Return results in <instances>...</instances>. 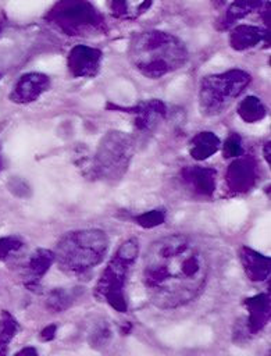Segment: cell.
Masks as SVG:
<instances>
[{"instance_id": "obj_1", "label": "cell", "mask_w": 271, "mask_h": 356, "mask_svg": "<svg viewBox=\"0 0 271 356\" xmlns=\"http://www.w3.org/2000/svg\"><path fill=\"white\" fill-rule=\"evenodd\" d=\"M208 261L190 238L172 234L149 246L142 266V280L150 300L161 309H175L192 302L206 284Z\"/></svg>"}, {"instance_id": "obj_2", "label": "cell", "mask_w": 271, "mask_h": 356, "mask_svg": "<svg viewBox=\"0 0 271 356\" xmlns=\"http://www.w3.org/2000/svg\"><path fill=\"white\" fill-rule=\"evenodd\" d=\"M128 57L133 68L143 76L158 79L188 61V49L175 35L151 29L132 38Z\"/></svg>"}, {"instance_id": "obj_3", "label": "cell", "mask_w": 271, "mask_h": 356, "mask_svg": "<svg viewBox=\"0 0 271 356\" xmlns=\"http://www.w3.org/2000/svg\"><path fill=\"white\" fill-rule=\"evenodd\" d=\"M108 238L97 228L76 229L65 234L56 245L54 261L65 274H83L103 261Z\"/></svg>"}, {"instance_id": "obj_4", "label": "cell", "mask_w": 271, "mask_h": 356, "mask_svg": "<svg viewBox=\"0 0 271 356\" xmlns=\"http://www.w3.org/2000/svg\"><path fill=\"white\" fill-rule=\"evenodd\" d=\"M250 81V74L239 68L204 76L199 86L200 113L206 117L224 113L245 92Z\"/></svg>"}, {"instance_id": "obj_5", "label": "cell", "mask_w": 271, "mask_h": 356, "mask_svg": "<svg viewBox=\"0 0 271 356\" xmlns=\"http://www.w3.org/2000/svg\"><path fill=\"white\" fill-rule=\"evenodd\" d=\"M139 253V242L136 238H129L120 245L108 264L103 270L96 288L95 295L99 300H104L117 312H126V300L124 288L126 282L131 266L135 263Z\"/></svg>"}, {"instance_id": "obj_6", "label": "cell", "mask_w": 271, "mask_h": 356, "mask_svg": "<svg viewBox=\"0 0 271 356\" xmlns=\"http://www.w3.org/2000/svg\"><path fill=\"white\" fill-rule=\"evenodd\" d=\"M46 19L68 36L106 32L103 15L86 0H58L49 10Z\"/></svg>"}, {"instance_id": "obj_7", "label": "cell", "mask_w": 271, "mask_h": 356, "mask_svg": "<svg viewBox=\"0 0 271 356\" xmlns=\"http://www.w3.org/2000/svg\"><path fill=\"white\" fill-rule=\"evenodd\" d=\"M133 147L132 138L125 132H107L101 138L92 161L93 175L107 181L120 179L129 165Z\"/></svg>"}, {"instance_id": "obj_8", "label": "cell", "mask_w": 271, "mask_h": 356, "mask_svg": "<svg viewBox=\"0 0 271 356\" xmlns=\"http://www.w3.org/2000/svg\"><path fill=\"white\" fill-rule=\"evenodd\" d=\"M103 53L86 44L74 46L67 56V68L74 78H93L97 75Z\"/></svg>"}, {"instance_id": "obj_9", "label": "cell", "mask_w": 271, "mask_h": 356, "mask_svg": "<svg viewBox=\"0 0 271 356\" xmlns=\"http://www.w3.org/2000/svg\"><path fill=\"white\" fill-rule=\"evenodd\" d=\"M228 188L233 193L249 192L257 181V163L252 156L235 157L225 175Z\"/></svg>"}, {"instance_id": "obj_10", "label": "cell", "mask_w": 271, "mask_h": 356, "mask_svg": "<svg viewBox=\"0 0 271 356\" xmlns=\"http://www.w3.org/2000/svg\"><path fill=\"white\" fill-rule=\"evenodd\" d=\"M50 88V78L42 72H26L14 83L8 99L17 104L36 102Z\"/></svg>"}, {"instance_id": "obj_11", "label": "cell", "mask_w": 271, "mask_h": 356, "mask_svg": "<svg viewBox=\"0 0 271 356\" xmlns=\"http://www.w3.org/2000/svg\"><path fill=\"white\" fill-rule=\"evenodd\" d=\"M54 263V252L44 248H38L24 264L22 277L24 285L31 291H38L43 275Z\"/></svg>"}, {"instance_id": "obj_12", "label": "cell", "mask_w": 271, "mask_h": 356, "mask_svg": "<svg viewBox=\"0 0 271 356\" xmlns=\"http://www.w3.org/2000/svg\"><path fill=\"white\" fill-rule=\"evenodd\" d=\"M183 184L197 196L210 197L215 191L217 171L208 167L188 165L181 171Z\"/></svg>"}, {"instance_id": "obj_13", "label": "cell", "mask_w": 271, "mask_h": 356, "mask_svg": "<svg viewBox=\"0 0 271 356\" xmlns=\"http://www.w3.org/2000/svg\"><path fill=\"white\" fill-rule=\"evenodd\" d=\"M260 43L270 46V29L246 24L232 26L229 33V44L233 50H247Z\"/></svg>"}, {"instance_id": "obj_14", "label": "cell", "mask_w": 271, "mask_h": 356, "mask_svg": "<svg viewBox=\"0 0 271 356\" xmlns=\"http://www.w3.org/2000/svg\"><path fill=\"white\" fill-rule=\"evenodd\" d=\"M243 305L249 312L245 325L249 334L254 335L270 321V296L267 293H258L245 299Z\"/></svg>"}, {"instance_id": "obj_15", "label": "cell", "mask_w": 271, "mask_h": 356, "mask_svg": "<svg viewBox=\"0 0 271 356\" xmlns=\"http://www.w3.org/2000/svg\"><path fill=\"white\" fill-rule=\"evenodd\" d=\"M129 110V113L135 114V127L139 131H150L165 117L167 113L165 104L158 99L143 100Z\"/></svg>"}, {"instance_id": "obj_16", "label": "cell", "mask_w": 271, "mask_h": 356, "mask_svg": "<svg viewBox=\"0 0 271 356\" xmlns=\"http://www.w3.org/2000/svg\"><path fill=\"white\" fill-rule=\"evenodd\" d=\"M239 259L245 270V274L250 281L260 282L265 281L270 277V257L247 246H242L239 250Z\"/></svg>"}, {"instance_id": "obj_17", "label": "cell", "mask_w": 271, "mask_h": 356, "mask_svg": "<svg viewBox=\"0 0 271 356\" xmlns=\"http://www.w3.org/2000/svg\"><path fill=\"white\" fill-rule=\"evenodd\" d=\"M153 0H107V10L117 19L132 21L143 15Z\"/></svg>"}, {"instance_id": "obj_18", "label": "cell", "mask_w": 271, "mask_h": 356, "mask_svg": "<svg viewBox=\"0 0 271 356\" xmlns=\"http://www.w3.org/2000/svg\"><path fill=\"white\" fill-rule=\"evenodd\" d=\"M221 147L220 138L210 131L196 134L189 142V154L196 161L207 160L210 156L217 153Z\"/></svg>"}, {"instance_id": "obj_19", "label": "cell", "mask_w": 271, "mask_h": 356, "mask_svg": "<svg viewBox=\"0 0 271 356\" xmlns=\"http://www.w3.org/2000/svg\"><path fill=\"white\" fill-rule=\"evenodd\" d=\"M261 6L263 0H233L220 21V29L232 28L235 22L240 21L254 10H260Z\"/></svg>"}, {"instance_id": "obj_20", "label": "cell", "mask_w": 271, "mask_h": 356, "mask_svg": "<svg viewBox=\"0 0 271 356\" xmlns=\"http://www.w3.org/2000/svg\"><path fill=\"white\" fill-rule=\"evenodd\" d=\"M238 114L245 122L253 124L261 121L267 115V108L258 97L246 96L238 106Z\"/></svg>"}, {"instance_id": "obj_21", "label": "cell", "mask_w": 271, "mask_h": 356, "mask_svg": "<svg viewBox=\"0 0 271 356\" xmlns=\"http://www.w3.org/2000/svg\"><path fill=\"white\" fill-rule=\"evenodd\" d=\"M19 331V324L15 317L3 310L0 314V355H6L8 352V345Z\"/></svg>"}, {"instance_id": "obj_22", "label": "cell", "mask_w": 271, "mask_h": 356, "mask_svg": "<svg viewBox=\"0 0 271 356\" xmlns=\"http://www.w3.org/2000/svg\"><path fill=\"white\" fill-rule=\"evenodd\" d=\"M72 302H74V296L71 295L69 291H67L64 288H56L49 292L47 299H46V306L50 310L60 313V312H64L65 309H68Z\"/></svg>"}, {"instance_id": "obj_23", "label": "cell", "mask_w": 271, "mask_h": 356, "mask_svg": "<svg viewBox=\"0 0 271 356\" xmlns=\"http://www.w3.org/2000/svg\"><path fill=\"white\" fill-rule=\"evenodd\" d=\"M24 248V241L15 235L0 238V261H8Z\"/></svg>"}, {"instance_id": "obj_24", "label": "cell", "mask_w": 271, "mask_h": 356, "mask_svg": "<svg viewBox=\"0 0 271 356\" xmlns=\"http://www.w3.org/2000/svg\"><path fill=\"white\" fill-rule=\"evenodd\" d=\"M133 221L142 228H154L161 225L165 221V210L164 209H153L146 213H142L133 218Z\"/></svg>"}, {"instance_id": "obj_25", "label": "cell", "mask_w": 271, "mask_h": 356, "mask_svg": "<svg viewBox=\"0 0 271 356\" xmlns=\"http://www.w3.org/2000/svg\"><path fill=\"white\" fill-rule=\"evenodd\" d=\"M221 146H222V154H224L225 159H231V157L235 159V157H239L243 153V150H242V139H240V136L238 134L229 135L225 139L224 145H221Z\"/></svg>"}, {"instance_id": "obj_26", "label": "cell", "mask_w": 271, "mask_h": 356, "mask_svg": "<svg viewBox=\"0 0 271 356\" xmlns=\"http://www.w3.org/2000/svg\"><path fill=\"white\" fill-rule=\"evenodd\" d=\"M108 338H110V331L107 328L100 327L92 334V343H95V346L96 345H103Z\"/></svg>"}, {"instance_id": "obj_27", "label": "cell", "mask_w": 271, "mask_h": 356, "mask_svg": "<svg viewBox=\"0 0 271 356\" xmlns=\"http://www.w3.org/2000/svg\"><path fill=\"white\" fill-rule=\"evenodd\" d=\"M56 330H57V325L56 324H50L47 325L46 328H43L40 331V339L42 341H51L54 337H56Z\"/></svg>"}, {"instance_id": "obj_28", "label": "cell", "mask_w": 271, "mask_h": 356, "mask_svg": "<svg viewBox=\"0 0 271 356\" xmlns=\"http://www.w3.org/2000/svg\"><path fill=\"white\" fill-rule=\"evenodd\" d=\"M261 13H263V21H264L267 29H270V1L264 4Z\"/></svg>"}, {"instance_id": "obj_29", "label": "cell", "mask_w": 271, "mask_h": 356, "mask_svg": "<svg viewBox=\"0 0 271 356\" xmlns=\"http://www.w3.org/2000/svg\"><path fill=\"white\" fill-rule=\"evenodd\" d=\"M15 355H17V356H19V355H29V356H36V355H38V350H36L33 346H26V348H24V349H21V350H18Z\"/></svg>"}, {"instance_id": "obj_30", "label": "cell", "mask_w": 271, "mask_h": 356, "mask_svg": "<svg viewBox=\"0 0 271 356\" xmlns=\"http://www.w3.org/2000/svg\"><path fill=\"white\" fill-rule=\"evenodd\" d=\"M263 154H264L265 161L270 164V163H271V143H270V142H267V143L264 145V147H263Z\"/></svg>"}, {"instance_id": "obj_31", "label": "cell", "mask_w": 271, "mask_h": 356, "mask_svg": "<svg viewBox=\"0 0 271 356\" xmlns=\"http://www.w3.org/2000/svg\"><path fill=\"white\" fill-rule=\"evenodd\" d=\"M224 3H225V0H213V4H214L217 8L222 7V6H224Z\"/></svg>"}, {"instance_id": "obj_32", "label": "cell", "mask_w": 271, "mask_h": 356, "mask_svg": "<svg viewBox=\"0 0 271 356\" xmlns=\"http://www.w3.org/2000/svg\"><path fill=\"white\" fill-rule=\"evenodd\" d=\"M0 170H1V160H0Z\"/></svg>"}, {"instance_id": "obj_33", "label": "cell", "mask_w": 271, "mask_h": 356, "mask_svg": "<svg viewBox=\"0 0 271 356\" xmlns=\"http://www.w3.org/2000/svg\"><path fill=\"white\" fill-rule=\"evenodd\" d=\"M0 32H1V25H0Z\"/></svg>"}]
</instances>
